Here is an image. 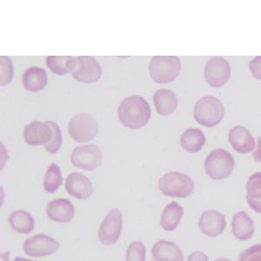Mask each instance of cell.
<instances>
[{
  "label": "cell",
  "instance_id": "6da1fadb",
  "mask_svg": "<svg viewBox=\"0 0 261 261\" xmlns=\"http://www.w3.org/2000/svg\"><path fill=\"white\" fill-rule=\"evenodd\" d=\"M119 119L122 125L130 129L145 126L151 117V108L147 101L140 96H130L119 105Z\"/></svg>",
  "mask_w": 261,
  "mask_h": 261
},
{
  "label": "cell",
  "instance_id": "7a4b0ae2",
  "mask_svg": "<svg viewBox=\"0 0 261 261\" xmlns=\"http://www.w3.org/2000/svg\"><path fill=\"white\" fill-rule=\"evenodd\" d=\"M224 113L225 109L221 101L215 97L205 96L196 103L193 116L200 125L213 127L222 120Z\"/></svg>",
  "mask_w": 261,
  "mask_h": 261
},
{
  "label": "cell",
  "instance_id": "3957f363",
  "mask_svg": "<svg viewBox=\"0 0 261 261\" xmlns=\"http://www.w3.org/2000/svg\"><path fill=\"white\" fill-rule=\"evenodd\" d=\"M180 69V60L176 56H154L149 65L151 79L159 84L174 81L179 74Z\"/></svg>",
  "mask_w": 261,
  "mask_h": 261
},
{
  "label": "cell",
  "instance_id": "277c9868",
  "mask_svg": "<svg viewBox=\"0 0 261 261\" xmlns=\"http://www.w3.org/2000/svg\"><path fill=\"white\" fill-rule=\"evenodd\" d=\"M234 164V159L229 151L224 149H216L205 159V172L214 179H225L231 175Z\"/></svg>",
  "mask_w": 261,
  "mask_h": 261
},
{
  "label": "cell",
  "instance_id": "5b68a950",
  "mask_svg": "<svg viewBox=\"0 0 261 261\" xmlns=\"http://www.w3.org/2000/svg\"><path fill=\"white\" fill-rule=\"evenodd\" d=\"M159 187L165 195L186 198L193 193L194 184L192 178L185 173L171 172L160 178Z\"/></svg>",
  "mask_w": 261,
  "mask_h": 261
},
{
  "label": "cell",
  "instance_id": "8992f818",
  "mask_svg": "<svg viewBox=\"0 0 261 261\" xmlns=\"http://www.w3.org/2000/svg\"><path fill=\"white\" fill-rule=\"evenodd\" d=\"M98 130V122L88 113L75 115L68 124L69 135L77 143H86L93 140Z\"/></svg>",
  "mask_w": 261,
  "mask_h": 261
},
{
  "label": "cell",
  "instance_id": "52a82bcc",
  "mask_svg": "<svg viewBox=\"0 0 261 261\" xmlns=\"http://www.w3.org/2000/svg\"><path fill=\"white\" fill-rule=\"evenodd\" d=\"M71 73L79 82L94 83L100 79L102 71L100 65L93 57L79 56L75 59Z\"/></svg>",
  "mask_w": 261,
  "mask_h": 261
},
{
  "label": "cell",
  "instance_id": "ba28073f",
  "mask_svg": "<svg viewBox=\"0 0 261 261\" xmlns=\"http://www.w3.org/2000/svg\"><path fill=\"white\" fill-rule=\"evenodd\" d=\"M71 161L77 168L93 171L100 166L102 153L100 149L95 145L77 146L71 151Z\"/></svg>",
  "mask_w": 261,
  "mask_h": 261
},
{
  "label": "cell",
  "instance_id": "9c48e42d",
  "mask_svg": "<svg viewBox=\"0 0 261 261\" xmlns=\"http://www.w3.org/2000/svg\"><path fill=\"white\" fill-rule=\"evenodd\" d=\"M231 76L229 63L222 57H213L208 60L205 67V79L210 86L215 88L221 87L228 81Z\"/></svg>",
  "mask_w": 261,
  "mask_h": 261
},
{
  "label": "cell",
  "instance_id": "30bf717a",
  "mask_svg": "<svg viewBox=\"0 0 261 261\" xmlns=\"http://www.w3.org/2000/svg\"><path fill=\"white\" fill-rule=\"evenodd\" d=\"M122 226L123 220L121 213L118 209H113L101 223L98 231V237L101 243L107 246L115 244L121 233Z\"/></svg>",
  "mask_w": 261,
  "mask_h": 261
},
{
  "label": "cell",
  "instance_id": "8fae6325",
  "mask_svg": "<svg viewBox=\"0 0 261 261\" xmlns=\"http://www.w3.org/2000/svg\"><path fill=\"white\" fill-rule=\"evenodd\" d=\"M60 244L53 238L45 234H38L28 239L24 243V251L31 257L50 255L59 249Z\"/></svg>",
  "mask_w": 261,
  "mask_h": 261
},
{
  "label": "cell",
  "instance_id": "7c38bea8",
  "mask_svg": "<svg viewBox=\"0 0 261 261\" xmlns=\"http://www.w3.org/2000/svg\"><path fill=\"white\" fill-rule=\"evenodd\" d=\"M53 129L47 123L33 121L24 128V141L30 146L46 145L51 140Z\"/></svg>",
  "mask_w": 261,
  "mask_h": 261
},
{
  "label": "cell",
  "instance_id": "4fadbf2b",
  "mask_svg": "<svg viewBox=\"0 0 261 261\" xmlns=\"http://www.w3.org/2000/svg\"><path fill=\"white\" fill-rule=\"evenodd\" d=\"M226 226L225 216L214 210L203 213L199 220V226L202 232L210 237L221 234Z\"/></svg>",
  "mask_w": 261,
  "mask_h": 261
},
{
  "label": "cell",
  "instance_id": "5bb4252c",
  "mask_svg": "<svg viewBox=\"0 0 261 261\" xmlns=\"http://www.w3.org/2000/svg\"><path fill=\"white\" fill-rule=\"evenodd\" d=\"M65 189L70 195L77 199H88L92 193V182L82 173L72 172L66 178Z\"/></svg>",
  "mask_w": 261,
  "mask_h": 261
},
{
  "label": "cell",
  "instance_id": "9a60e30c",
  "mask_svg": "<svg viewBox=\"0 0 261 261\" xmlns=\"http://www.w3.org/2000/svg\"><path fill=\"white\" fill-rule=\"evenodd\" d=\"M229 142L231 147L240 153H247L255 147V141L251 133L240 125L231 128L229 133Z\"/></svg>",
  "mask_w": 261,
  "mask_h": 261
},
{
  "label": "cell",
  "instance_id": "2e32d148",
  "mask_svg": "<svg viewBox=\"0 0 261 261\" xmlns=\"http://www.w3.org/2000/svg\"><path fill=\"white\" fill-rule=\"evenodd\" d=\"M46 213L56 222H70L74 217V206L68 199H55L48 204Z\"/></svg>",
  "mask_w": 261,
  "mask_h": 261
},
{
  "label": "cell",
  "instance_id": "e0dca14e",
  "mask_svg": "<svg viewBox=\"0 0 261 261\" xmlns=\"http://www.w3.org/2000/svg\"><path fill=\"white\" fill-rule=\"evenodd\" d=\"M231 230L238 240L247 241L252 237L255 231L254 222L245 212H239L232 219Z\"/></svg>",
  "mask_w": 261,
  "mask_h": 261
},
{
  "label": "cell",
  "instance_id": "ac0fdd59",
  "mask_svg": "<svg viewBox=\"0 0 261 261\" xmlns=\"http://www.w3.org/2000/svg\"><path fill=\"white\" fill-rule=\"evenodd\" d=\"M47 83V74L45 69L33 66L27 69L22 76V84L24 89L37 92L44 89Z\"/></svg>",
  "mask_w": 261,
  "mask_h": 261
},
{
  "label": "cell",
  "instance_id": "d6986e66",
  "mask_svg": "<svg viewBox=\"0 0 261 261\" xmlns=\"http://www.w3.org/2000/svg\"><path fill=\"white\" fill-rule=\"evenodd\" d=\"M156 111L160 115L167 116L174 113L178 107V98L174 92L168 89H160L153 95Z\"/></svg>",
  "mask_w": 261,
  "mask_h": 261
},
{
  "label": "cell",
  "instance_id": "ffe728a7",
  "mask_svg": "<svg viewBox=\"0 0 261 261\" xmlns=\"http://www.w3.org/2000/svg\"><path fill=\"white\" fill-rule=\"evenodd\" d=\"M152 256L159 261H184V257L176 244L160 241L152 247Z\"/></svg>",
  "mask_w": 261,
  "mask_h": 261
},
{
  "label": "cell",
  "instance_id": "44dd1931",
  "mask_svg": "<svg viewBox=\"0 0 261 261\" xmlns=\"http://www.w3.org/2000/svg\"><path fill=\"white\" fill-rule=\"evenodd\" d=\"M246 200L252 210L261 214V172L252 174L247 181Z\"/></svg>",
  "mask_w": 261,
  "mask_h": 261
},
{
  "label": "cell",
  "instance_id": "7402d4cb",
  "mask_svg": "<svg viewBox=\"0 0 261 261\" xmlns=\"http://www.w3.org/2000/svg\"><path fill=\"white\" fill-rule=\"evenodd\" d=\"M205 136L200 129L190 128L185 130L180 137L182 148L190 152H197L205 146Z\"/></svg>",
  "mask_w": 261,
  "mask_h": 261
},
{
  "label": "cell",
  "instance_id": "603a6c76",
  "mask_svg": "<svg viewBox=\"0 0 261 261\" xmlns=\"http://www.w3.org/2000/svg\"><path fill=\"white\" fill-rule=\"evenodd\" d=\"M183 216V208L176 202H172L164 209L161 216V224L166 231H173L178 227Z\"/></svg>",
  "mask_w": 261,
  "mask_h": 261
},
{
  "label": "cell",
  "instance_id": "cb8c5ba5",
  "mask_svg": "<svg viewBox=\"0 0 261 261\" xmlns=\"http://www.w3.org/2000/svg\"><path fill=\"white\" fill-rule=\"evenodd\" d=\"M11 227L19 233H30L34 228V220L29 213L24 211L13 212L9 216Z\"/></svg>",
  "mask_w": 261,
  "mask_h": 261
},
{
  "label": "cell",
  "instance_id": "d4e9b609",
  "mask_svg": "<svg viewBox=\"0 0 261 261\" xmlns=\"http://www.w3.org/2000/svg\"><path fill=\"white\" fill-rule=\"evenodd\" d=\"M75 59L71 56H48L46 65L55 74H67L73 67Z\"/></svg>",
  "mask_w": 261,
  "mask_h": 261
},
{
  "label": "cell",
  "instance_id": "484cf974",
  "mask_svg": "<svg viewBox=\"0 0 261 261\" xmlns=\"http://www.w3.org/2000/svg\"><path fill=\"white\" fill-rule=\"evenodd\" d=\"M62 174L60 166L57 164H51L48 167L44 179V189L49 193H54L62 185Z\"/></svg>",
  "mask_w": 261,
  "mask_h": 261
},
{
  "label": "cell",
  "instance_id": "4316f807",
  "mask_svg": "<svg viewBox=\"0 0 261 261\" xmlns=\"http://www.w3.org/2000/svg\"><path fill=\"white\" fill-rule=\"evenodd\" d=\"M46 123L53 129V137L50 142L45 145V149L51 154H55L62 146V134L60 126L55 122L46 121Z\"/></svg>",
  "mask_w": 261,
  "mask_h": 261
},
{
  "label": "cell",
  "instance_id": "83f0119b",
  "mask_svg": "<svg viewBox=\"0 0 261 261\" xmlns=\"http://www.w3.org/2000/svg\"><path fill=\"white\" fill-rule=\"evenodd\" d=\"M126 261H146V247L140 241H135L128 246Z\"/></svg>",
  "mask_w": 261,
  "mask_h": 261
},
{
  "label": "cell",
  "instance_id": "f1b7e54d",
  "mask_svg": "<svg viewBox=\"0 0 261 261\" xmlns=\"http://www.w3.org/2000/svg\"><path fill=\"white\" fill-rule=\"evenodd\" d=\"M1 86H6L12 81L13 67L12 61L6 56H1Z\"/></svg>",
  "mask_w": 261,
  "mask_h": 261
},
{
  "label": "cell",
  "instance_id": "f546056e",
  "mask_svg": "<svg viewBox=\"0 0 261 261\" xmlns=\"http://www.w3.org/2000/svg\"><path fill=\"white\" fill-rule=\"evenodd\" d=\"M238 261H261V244L244 251Z\"/></svg>",
  "mask_w": 261,
  "mask_h": 261
},
{
  "label": "cell",
  "instance_id": "4dcf8cb0",
  "mask_svg": "<svg viewBox=\"0 0 261 261\" xmlns=\"http://www.w3.org/2000/svg\"><path fill=\"white\" fill-rule=\"evenodd\" d=\"M249 69L252 74L261 81V56L256 57L255 59L250 61Z\"/></svg>",
  "mask_w": 261,
  "mask_h": 261
},
{
  "label": "cell",
  "instance_id": "1f68e13d",
  "mask_svg": "<svg viewBox=\"0 0 261 261\" xmlns=\"http://www.w3.org/2000/svg\"><path fill=\"white\" fill-rule=\"evenodd\" d=\"M187 261H208V257L203 252H195L188 257Z\"/></svg>",
  "mask_w": 261,
  "mask_h": 261
},
{
  "label": "cell",
  "instance_id": "d6a6232c",
  "mask_svg": "<svg viewBox=\"0 0 261 261\" xmlns=\"http://www.w3.org/2000/svg\"><path fill=\"white\" fill-rule=\"evenodd\" d=\"M258 146L256 151L253 152L252 157L257 162H261V136L258 138Z\"/></svg>",
  "mask_w": 261,
  "mask_h": 261
},
{
  "label": "cell",
  "instance_id": "836d02e7",
  "mask_svg": "<svg viewBox=\"0 0 261 261\" xmlns=\"http://www.w3.org/2000/svg\"><path fill=\"white\" fill-rule=\"evenodd\" d=\"M13 261H36V260H30V259H27V258H16Z\"/></svg>",
  "mask_w": 261,
  "mask_h": 261
},
{
  "label": "cell",
  "instance_id": "e575fe53",
  "mask_svg": "<svg viewBox=\"0 0 261 261\" xmlns=\"http://www.w3.org/2000/svg\"><path fill=\"white\" fill-rule=\"evenodd\" d=\"M214 261H231V260H230V259H229V258H218V259H216V260H214Z\"/></svg>",
  "mask_w": 261,
  "mask_h": 261
},
{
  "label": "cell",
  "instance_id": "d590c367",
  "mask_svg": "<svg viewBox=\"0 0 261 261\" xmlns=\"http://www.w3.org/2000/svg\"><path fill=\"white\" fill-rule=\"evenodd\" d=\"M151 261H159V260H151Z\"/></svg>",
  "mask_w": 261,
  "mask_h": 261
}]
</instances>
